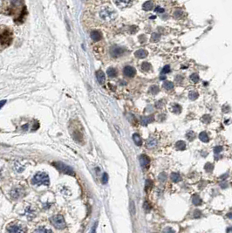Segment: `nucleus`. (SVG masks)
I'll return each instance as SVG.
<instances>
[{"label":"nucleus","instance_id":"obj_1","mask_svg":"<svg viewBox=\"0 0 232 233\" xmlns=\"http://www.w3.org/2000/svg\"><path fill=\"white\" fill-rule=\"evenodd\" d=\"M0 13L10 16L16 25L23 24L28 14L24 0H3L0 4Z\"/></svg>","mask_w":232,"mask_h":233},{"label":"nucleus","instance_id":"obj_2","mask_svg":"<svg viewBox=\"0 0 232 233\" xmlns=\"http://www.w3.org/2000/svg\"><path fill=\"white\" fill-rule=\"evenodd\" d=\"M14 38L13 31L6 25H0V52L9 47Z\"/></svg>","mask_w":232,"mask_h":233},{"label":"nucleus","instance_id":"obj_3","mask_svg":"<svg viewBox=\"0 0 232 233\" xmlns=\"http://www.w3.org/2000/svg\"><path fill=\"white\" fill-rule=\"evenodd\" d=\"M32 184L34 185H46L48 186L50 184V179L48 175L45 172H38L33 176L32 180Z\"/></svg>","mask_w":232,"mask_h":233},{"label":"nucleus","instance_id":"obj_4","mask_svg":"<svg viewBox=\"0 0 232 233\" xmlns=\"http://www.w3.org/2000/svg\"><path fill=\"white\" fill-rule=\"evenodd\" d=\"M99 17L105 21H112L116 18V12L110 7H105L99 12Z\"/></svg>","mask_w":232,"mask_h":233},{"label":"nucleus","instance_id":"obj_5","mask_svg":"<svg viewBox=\"0 0 232 233\" xmlns=\"http://www.w3.org/2000/svg\"><path fill=\"white\" fill-rule=\"evenodd\" d=\"M50 221H51V223L56 229H59V230H63L66 226L65 218H64V217L62 215H55V216L51 218Z\"/></svg>","mask_w":232,"mask_h":233},{"label":"nucleus","instance_id":"obj_6","mask_svg":"<svg viewBox=\"0 0 232 233\" xmlns=\"http://www.w3.org/2000/svg\"><path fill=\"white\" fill-rule=\"evenodd\" d=\"M52 165L58 170H60L62 173L64 174H66V175H74V172H73V170L69 167L68 165L63 163V162H53Z\"/></svg>","mask_w":232,"mask_h":233},{"label":"nucleus","instance_id":"obj_7","mask_svg":"<svg viewBox=\"0 0 232 233\" xmlns=\"http://www.w3.org/2000/svg\"><path fill=\"white\" fill-rule=\"evenodd\" d=\"M124 52H125V49L122 48V47H120V46H113L111 48V51H110V54L113 58L121 57L124 54Z\"/></svg>","mask_w":232,"mask_h":233},{"label":"nucleus","instance_id":"obj_8","mask_svg":"<svg viewBox=\"0 0 232 233\" xmlns=\"http://www.w3.org/2000/svg\"><path fill=\"white\" fill-rule=\"evenodd\" d=\"M7 231L9 233H25L24 229L20 226V225H17V224H12L10 225L7 228Z\"/></svg>","mask_w":232,"mask_h":233},{"label":"nucleus","instance_id":"obj_9","mask_svg":"<svg viewBox=\"0 0 232 233\" xmlns=\"http://www.w3.org/2000/svg\"><path fill=\"white\" fill-rule=\"evenodd\" d=\"M123 73H124V75H125L126 77L133 78V77H134L135 74H136V71H135V69H134L133 66H127L124 67Z\"/></svg>","mask_w":232,"mask_h":233},{"label":"nucleus","instance_id":"obj_10","mask_svg":"<svg viewBox=\"0 0 232 233\" xmlns=\"http://www.w3.org/2000/svg\"><path fill=\"white\" fill-rule=\"evenodd\" d=\"M23 196H24L23 195V189L21 188H18V187L14 188L11 192V196L13 199H18Z\"/></svg>","mask_w":232,"mask_h":233},{"label":"nucleus","instance_id":"obj_11","mask_svg":"<svg viewBox=\"0 0 232 233\" xmlns=\"http://www.w3.org/2000/svg\"><path fill=\"white\" fill-rule=\"evenodd\" d=\"M140 163H141V166L144 169V170H147L148 169L149 167V163H150V160L149 158L146 155H141L140 156Z\"/></svg>","mask_w":232,"mask_h":233},{"label":"nucleus","instance_id":"obj_12","mask_svg":"<svg viewBox=\"0 0 232 233\" xmlns=\"http://www.w3.org/2000/svg\"><path fill=\"white\" fill-rule=\"evenodd\" d=\"M96 78H97L98 82H99L100 85L104 84L105 81H106V76H105V74H104L103 71H101V70H99V71L96 72Z\"/></svg>","mask_w":232,"mask_h":233},{"label":"nucleus","instance_id":"obj_13","mask_svg":"<svg viewBox=\"0 0 232 233\" xmlns=\"http://www.w3.org/2000/svg\"><path fill=\"white\" fill-rule=\"evenodd\" d=\"M134 56L138 59H144L147 56V52L144 49H140L134 52Z\"/></svg>","mask_w":232,"mask_h":233},{"label":"nucleus","instance_id":"obj_14","mask_svg":"<svg viewBox=\"0 0 232 233\" xmlns=\"http://www.w3.org/2000/svg\"><path fill=\"white\" fill-rule=\"evenodd\" d=\"M101 33L99 32H98V31H93L92 32H91V38L94 40V41H95V42H98V41H99L100 39H101Z\"/></svg>","mask_w":232,"mask_h":233},{"label":"nucleus","instance_id":"obj_15","mask_svg":"<svg viewBox=\"0 0 232 233\" xmlns=\"http://www.w3.org/2000/svg\"><path fill=\"white\" fill-rule=\"evenodd\" d=\"M129 1H130V0H114V3H115V4H116L118 7L124 8V7H126V6L128 4Z\"/></svg>","mask_w":232,"mask_h":233},{"label":"nucleus","instance_id":"obj_16","mask_svg":"<svg viewBox=\"0 0 232 233\" xmlns=\"http://www.w3.org/2000/svg\"><path fill=\"white\" fill-rule=\"evenodd\" d=\"M25 215H26V217L31 220L32 218H34V216H35V211L32 209V207H27L26 209H25Z\"/></svg>","mask_w":232,"mask_h":233},{"label":"nucleus","instance_id":"obj_17","mask_svg":"<svg viewBox=\"0 0 232 233\" xmlns=\"http://www.w3.org/2000/svg\"><path fill=\"white\" fill-rule=\"evenodd\" d=\"M153 121H154V116H153V115L142 117V118H141V124H142L143 126H147L148 123L152 122Z\"/></svg>","mask_w":232,"mask_h":233},{"label":"nucleus","instance_id":"obj_18","mask_svg":"<svg viewBox=\"0 0 232 233\" xmlns=\"http://www.w3.org/2000/svg\"><path fill=\"white\" fill-rule=\"evenodd\" d=\"M153 7H154V4L152 1H147L142 5V9L144 11H150L153 9Z\"/></svg>","mask_w":232,"mask_h":233},{"label":"nucleus","instance_id":"obj_19","mask_svg":"<svg viewBox=\"0 0 232 233\" xmlns=\"http://www.w3.org/2000/svg\"><path fill=\"white\" fill-rule=\"evenodd\" d=\"M192 203H193L194 205L198 206V205H201V204H202L203 201H202V199L200 198V196H198V195H194L193 197H192Z\"/></svg>","mask_w":232,"mask_h":233},{"label":"nucleus","instance_id":"obj_20","mask_svg":"<svg viewBox=\"0 0 232 233\" xmlns=\"http://www.w3.org/2000/svg\"><path fill=\"white\" fill-rule=\"evenodd\" d=\"M157 145V141L154 138H150L148 139L147 142V147H149V148H153Z\"/></svg>","mask_w":232,"mask_h":233},{"label":"nucleus","instance_id":"obj_21","mask_svg":"<svg viewBox=\"0 0 232 233\" xmlns=\"http://www.w3.org/2000/svg\"><path fill=\"white\" fill-rule=\"evenodd\" d=\"M133 140H134V143L137 145V146H141L142 144V140L141 138V136L138 135V134H134L133 135Z\"/></svg>","mask_w":232,"mask_h":233},{"label":"nucleus","instance_id":"obj_22","mask_svg":"<svg viewBox=\"0 0 232 233\" xmlns=\"http://www.w3.org/2000/svg\"><path fill=\"white\" fill-rule=\"evenodd\" d=\"M171 180L174 182V183H178L182 180V177L181 175L178 174V173H172L170 175Z\"/></svg>","mask_w":232,"mask_h":233},{"label":"nucleus","instance_id":"obj_23","mask_svg":"<svg viewBox=\"0 0 232 233\" xmlns=\"http://www.w3.org/2000/svg\"><path fill=\"white\" fill-rule=\"evenodd\" d=\"M33 233H52V232L51 230L47 229V228H46V227H42L41 226V227L37 228Z\"/></svg>","mask_w":232,"mask_h":233},{"label":"nucleus","instance_id":"obj_24","mask_svg":"<svg viewBox=\"0 0 232 233\" xmlns=\"http://www.w3.org/2000/svg\"><path fill=\"white\" fill-rule=\"evenodd\" d=\"M199 139L203 142H208L209 141V138H208V135L206 132H202L200 133L199 135Z\"/></svg>","mask_w":232,"mask_h":233},{"label":"nucleus","instance_id":"obj_25","mask_svg":"<svg viewBox=\"0 0 232 233\" xmlns=\"http://www.w3.org/2000/svg\"><path fill=\"white\" fill-rule=\"evenodd\" d=\"M107 73H108V76L109 78H114V77L117 76V71H116V69H115V68H113V67L108 68Z\"/></svg>","mask_w":232,"mask_h":233},{"label":"nucleus","instance_id":"obj_26","mask_svg":"<svg viewBox=\"0 0 232 233\" xmlns=\"http://www.w3.org/2000/svg\"><path fill=\"white\" fill-rule=\"evenodd\" d=\"M175 147L178 150H184L186 148V143L183 141H178L175 143Z\"/></svg>","mask_w":232,"mask_h":233},{"label":"nucleus","instance_id":"obj_27","mask_svg":"<svg viewBox=\"0 0 232 233\" xmlns=\"http://www.w3.org/2000/svg\"><path fill=\"white\" fill-rule=\"evenodd\" d=\"M163 87L166 89V90H169V91H170L172 90L173 88H174V84L170 82V81H165L164 83H163Z\"/></svg>","mask_w":232,"mask_h":233},{"label":"nucleus","instance_id":"obj_28","mask_svg":"<svg viewBox=\"0 0 232 233\" xmlns=\"http://www.w3.org/2000/svg\"><path fill=\"white\" fill-rule=\"evenodd\" d=\"M172 111L175 113V114H180L182 112V107L178 104H175L172 108Z\"/></svg>","mask_w":232,"mask_h":233},{"label":"nucleus","instance_id":"obj_29","mask_svg":"<svg viewBox=\"0 0 232 233\" xmlns=\"http://www.w3.org/2000/svg\"><path fill=\"white\" fill-rule=\"evenodd\" d=\"M198 96H199V94L196 91H191L189 94V97L191 100H195L196 99L198 98Z\"/></svg>","mask_w":232,"mask_h":233},{"label":"nucleus","instance_id":"obj_30","mask_svg":"<svg viewBox=\"0 0 232 233\" xmlns=\"http://www.w3.org/2000/svg\"><path fill=\"white\" fill-rule=\"evenodd\" d=\"M141 69H142L144 72H148V71L151 69V65H150L149 63H147V62H144V63H142V65H141Z\"/></svg>","mask_w":232,"mask_h":233},{"label":"nucleus","instance_id":"obj_31","mask_svg":"<svg viewBox=\"0 0 232 233\" xmlns=\"http://www.w3.org/2000/svg\"><path fill=\"white\" fill-rule=\"evenodd\" d=\"M149 92L152 94H158L159 87L157 86H155V85H153V86H151L149 87Z\"/></svg>","mask_w":232,"mask_h":233},{"label":"nucleus","instance_id":"obj_32","mask_svg":"<svg viewBox=\"0 0 232 233\" xmlns=\"http://www.w3.org/2000/svg\"><path fill=\"white\" fill-rule=\"evenodd\" d=\"M186 137L188 138L189 141H193V140L195 138V134L193 132V131H189V132L187 133Z\"/></svg>","mask_w":232,"mask_h":233},{"label":"nucleus","instance_id":"obj_33","mask_svg":"<svg viewBox=\"0 0 232 233\" xmlns=\"http://www.w3.org/2000/svg\"><path fill=\"white\" fill-rule=\"evenodd\" d=\"M161 39V35L158 33H153L152 37H151V41L152 42H158Z\"/></svg>","mask_w":232,"mask_h":233},{"label":"nucleus","instance_id":"obj_34","mask_svg":"<svg viewBox=\"0 0 232 233\" xmlns=\"http://www.w3.org/2000/svg\"><path fill=\"white\" fill-rule=\"evenodd\" d=\"M204 169H205V170L208 172H210L213 170V169H214V166H213V164L212 163H210V162H208L205 164V166H204Z\"/></svg>","mask_w":232,"mask_h":233},{"label":"nucleus","instance_id":"obj_35","mask_svg":"<svg viewBox=\"0 0 232 233\" xmlns=\"http://www.w3.org/2000/svg\"><path fill=\"white\" fill-rule=\"evenodd\" d=\"M190 80L194 82V83H197L199 81V76L197 74H193L190 75Z\"/></svg>","mask_w":232,"mask_h":233},{"label":"nucleus","instance_id":"obj_36","mask_svg":"<svg viewBox=\"0 0 232 233\" xmlns=\"http://www.w3.org/2000/svg\"><path fill=\"white\" fill-rule=\"evenodd\" d=\"M101 182L103 184H107L108 182V175L107 173H104L101 177Z\"/></svg>","mask_w":232,"mask_h":233},{"label":"nucleus","instance_id":"obj_37","mask_svg":"<svg viewBox=\"0 0 232 233\" xmlns=\"http://www.w3.org/2000/svg\"><path fill=\"white\" fill-rule=\"evenodd\" d=\"M170 72V66H165L163 68H162V70H161V74H168V73H169Z\"/></svg>","mask_w":232,"mask_h":233},{"label":"nucleus","instance_id":"obj_38","mask_svg":"<svg viewBox=\"0 0 232 233\" xmlns=\"http://www.w3.org/2000/svg\"><path fill=\"white\" fill-rule=\"evenodd\" d=\"M130 212L132 215L135 214V206H134V203L133 201L130 202Z\"/></svg>","mask_w":232,"mask_h":233},{"label":"nucleus","instance_id":"obj_39","mask_svg":"<svg viewBox=\"0 0 232 233\" xmlns=\"http://www.w3.org/2000/svg\"><path fill=\"white\" fill-rule=\"evenodd\" d=\"M152 181L151 180H147L146 181V190H148L151 187H152Z\"/></svg>","mask_w":232,"mask_h":233},{"label":"nucleus","instance_id":"obj_40","mask_svg":"<svg viewBox=\"0 0 232 233\" xmlns=\"http://www.w3.org/2000/svg\"><path fill=\"white\" fill-rule=\"evenodd\" d=\"M144 209H145V210H146L147 212H148V211L151 209L150 204H149V203H147V202H145V203H144Z\"/></svg>","mask_w":232,"mask_h":233},{"label":"nucleus","instance_id":"obj_41","mask_svg":"<svg viewBox=\"0 0 232 233\" xmlns=\"http://www.w3.org/2000/svg\"><path fill=\"white\" fill-rule=\"evenodd\" d=\"M203 122L206 123L209 122H210V116H209V115H205V116H203Z\"/></svg>","mask_w":232,"mask_h":233},{"label":"nucleus","instance_id":"obj_42","mask_svg":"<svg viewBox=\"0 0 232 233\" xmlns=\"http://www.w3.org/2000/svg\"><path fill=\"white\" fill-rule=\"evenodd\" d=\"M155 12L157 13H164V9L161 8V7H160V6H157V7L155 9Z\"/></svg>","mask_w":232,"mask_h":233},{"label":"nucleus","instance_id":"obj_43","mask_svg":"<svg viewBox=\"0 0 232 233\" xmlns=\"http://www.w3.org/2000/svg\"><path fill=\"white\" fill-rule=\"evenodd\" d=\"M183 80V78L182 76H176V78H175V81L177 82V84H182Z\"/></svg>","mask_w":232,"mask_h":233},{"label":"nucleus","instance_id":"obj_44","mask_svg":"<svg viewBox=\"0 0 232 233\" xmlns=\"http://www.w3.org/2000/svg\"><path fill=\"white\" fill-rule=\"evenodd\" d=\"M166 174L165 173H161L160 175H159V179L161 180V181H165L166 180Z\"/></svg>","mask_w":232,"mask_h":233},{"label":"nucleus","instance_id":"obj_45","mask_svg":"<svg viewBox=\"0 0 232 233\" xmlns=\"http://www.w3.org/2000/svg\"><path fill=\"white\" fill-rule=\"evenodd\" d=\"M97 225H98V223L96 222L94 224V226L92 227V230H91V233H96V230H97Z\"/></svg>","mask_w":232,"mask_h":233},{"label":"nucleus","instance_id":"obj_46","mask_svg":"<svg viewBox=\"0 0 232 233\" xmlns=\"http://www.w3.org/2000/svg\"><path fill=\"white\" fill-rule=\"evenodd\" d=\"M222 150V147H219V146H217V147H215V149H214V152H215L216 154H218V153H220V152H221Z\"/></svg>","mask_w":232,"mask_h":233},{"label":"nucleus","instance_id":"obj_47","mask_svg":"<svg viewBox=\"0 0 232 233\" xmlns=\"http://www.w3.org/2000/svg\"><path fill=\"white\" fill-rule=\"evenodd\" d=\"M195 218H199V217H201V211H199V210H195Z\"/></svg>","mask_w":232,"mask_h":233},{"label":"nucleus","instance_id":"obj_48","mask_svg":"<svg viewBox=\"0 0 232 233\" xmlns=\"http://www.w3.org/2000/svg\"><path fill=\"white\" fill-rule=\"evenodd\" d=\"M182 13H182L181 11L175 12V18H180V17L182 16Z\"/></svg>","mask_w":232,"mask_h":233},{"label":"nucleus","instance_id":"obj_49","mask_svg":"<svg viewBox=\"0 0 232 233\" xmlns=\"http://www.w3.org/2000/svg\"><path fill=\"white\" fill-rule=\"evenodd\" d=\"M5 103H6V100H0V109L4 106Z\"/></svg>","mask_w":232,"mask_h":233},{"label":"nucleus","instance_id":"obj_50","mask_svg":"<svg viewBox=\"0 0 232 233\" xmlns=\"http://www.w3.org/2000/svg\"><path fill=\"white\" fill-rule=\"evenodd\" d=\"M164 233H175V232L170 229V228H168V229H166L165 231H164Z\"/></svg>","mask_w":232,"mask_h":233},{"label":"nucleus","instance_id":"obj_51","mask_svg":"<svg viewBox=\"0 0 232 233\" xmlns=\"http://www.w3.org/2000/svg\"><path fill=\"white\" fill-rule=\"evenodd\" d=\"M165 79H166L165 76H161V80H165Z\"/></svg>","mask_w":232,"mask_h":233},{"label":"nucleus","instance_id":"obj_52","mask_svg":"<svg viewBox=\"0 0 232 233\" xmlns=\"http://www.w3.org/2000/svg\"><path fill=\"white\" fill-rule=\"evenodd\" d=\"M1 176H2V175H1V172H0V178H1Z\"/></svg>","mask_w":232,"mask_h":233}]
</instances>
